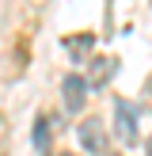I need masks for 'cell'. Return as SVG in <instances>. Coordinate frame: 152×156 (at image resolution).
<instances>
[{
  "label": "cell",
  "instance_id": "6da1fadb",
  "mask_svg": "<svg viewBox=\"0 0 152 156\" xmlns=\"http://www.w3.org/2000/svg\"><path fill=\"white\" fill-rule=\"evenodd\" d=\"M137 103L133 99H114V133H118L122 145H137Z\"/></svg>",
  "mask_w": 152,
  "mask_h": 156
},
{
  "label": "cell",
  "instance_id": "7a4b0ae2",
  "mask_svg": "<svg viewBox=\"0 0 152 156\" xmlns=\"http://www.w3.org/2000/svg\"><path fill=\"white\" fill-rule=\"evenodd\" d=\"M61 99H65V111L68 114H80L84 103H88V80L76 73H68L65 80H61Z\"/></svg>",
  "mask_w": 152,
  "mask_h": 156
},
{
  "label": "cell",
  "instance_id": "3957f363",
  "mask_svg": "<svg viewBox=\"0 0 152 156\" xmlns=\"http://www.w3.org/2000/svg\"><path fill=\"white\" fill-rule=\"evenodd\" d=\"M76 137H80L84 152H91V156L106 152V129H103V122H99V118H84L80 129H76Z\"/></svg>",
  "mask_w": 152,
  "mask_h": 156
},
{
  "label": "cell",
  "instance_id": "277c9868",
  "mask_svg": "<svg viewBox=\"0 0 152 156\" xmlns=\"http://www.w3.org/2000/svg\"><path fill=\"white\" fill-rule=\"evenodd\" d=\"M114 73H118V57H91V73L84 80H88V88H103Z\"/></svg>",
  "mask_w": 152,
  "mask_h": 156
},
{
  "label": "cell",
  "instance_id": "5b68a950",
  "mask_svg": "<svg viewBox=\"0 0 152 156\" xmlns=\"http://www.w3.org/2000/svg\"><path fill=\"white\" fill-rule=\"evenodd\" d=\"M34 149L38 152H50V114H38L34 118Z\"/></svg>",
  "mask_w": 152,
  "mask_h": 156
},
{
  "label": "cell",
  "instance_id": "8992f818",
  "mask_svg": "<svg viewBox=\"0 0 152 156\" xmlns=\"http://www.w3.org/2000/svg\"><path fill=\"white\" fill-rule=\"evenodd\" d=\"M91 42H95L91 34H68V38H65V46H68L72 53H88V50H91Z\"/></svg>",
  "mask_w": 152,
  "mask_h": 156
},
{
  "label": "cell",
  "instance_id": "52a82bcc",
  "mask_svg": "<svg viewBox=\"0 0 152 156\" xmlns=\"http://www.w3.org/2000/svg\"><path fill=\"white\" fill-rule=\"evenodd\" d=\"M144 156H152V137H148V141H144Z\"/></svg>",
  "mask_w": 152,
  "mask_h": 156
},
{
  "label": "cell",
  "instance_id": "ba28073f",
  "mask_svg": "<svg viewBox=\"0 0 152 156\" xmlns=\"http://www.w3.org/2000/svg\"><path fill=\"white\" fill-rule=\"evenodd\" d=\"M46 156H50V152H46Z\"/></svg>",
  "mask_w": 152,
  "mask_h": 156
},
{
  "label": "cell",
  "instance_id": "9c48e42d",
  "mask_svg": "<svg viewBox=\"0 0 152 156\" xmlns=\"http://www.w3.org/2000/svg\"><path fill=\"white\" fill-rule=\"evenodd\" d=\"M68 156H72V152H68Z\"/></svg>",
  "mask_w": 152,
  "mask_h": 156
}]
</instances>
